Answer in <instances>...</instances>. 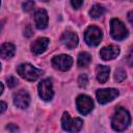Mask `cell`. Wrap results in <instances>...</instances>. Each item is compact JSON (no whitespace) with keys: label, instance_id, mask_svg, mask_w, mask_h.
<instances>
[{"label":"cell","instance_id":"obj_1","mask_svg":"<svg viewBox=\"0 0 133 133\" xmlns=\"http://www.w3.org/2000/svg\"><path fill=\"white\" fill-rule=\"evenodd\" d=\"M131 123L130 113L123 107H117L111 117V126L115 131H124L129 127Z\"/></svg>","mask_w":133,"mask_h":133},{"label":"cell","instance_id":"obj_2","mask_svg":"<svg viewBox=\"0 0 133 133\" xmlns=\"http://www.w3.org/2000/svg\"><path fill=\"white\" fill-rule=\"evenodd\" d=\"M17 72L22 78H24L28 81H35L36 79H38L44 74V72L42 70H38V69L34 68L30 63L20 64L17 68Z\"/></svg>","mask_w":133,"mask_h":133},{"label":"cell","instance_id":"obj_3","mask_svg":"<svg viewBox=\"0 0 133 133\" xmlns=\"http://www.w3.org/2000/svg\"><path fill=\"white\" fill-rule=\"evenodd\" d=\"M83 121L79 117L72 118L68 112H63L61 117V127L64 131L70 133H77L82 129Z\"/></svg>","mask_w":133,"mask_h":133},{"label":"cell","instance_id":"obj_4","mask_svg":"<svg viewBox=\"0 0 133 133\" xmlns=\"http://www.w3.org/2000/svg\"><path fill=\"white\" fill-rule=\"evenodd\" d=\"M110 34L113 39L122 41L128 36V29L118 19H111L110 21Z\"/></svg>","mask_w":133,"mask_h":133},{"label":"cell","instance_id":"obj_5","mask_svg":"<svg viewBox=\"0 0 133 133\" xmlns=\"http://www.w3.org/2000/svg\"><path fill=\"white\" fill-rule=\"evenodd\" d=\"M102 39V31L97 26H89L84 33V41L90 47H96Z\"/></svg>","mask_w":133,"mask_h":133},{"label":"cell","instance_id":"obj_6","mask_svg":"<svg viewBox=\"0 0 133 133\" xmlns=\"http://www.w3.org/2000/svg\"><path fill=\"white\" fill-rule=\"evenodd\" d=\"M73 64V58L66 54H60L52 58V65L59 71H68Z\"/></svg>","mask_w":133,"mask_h":133},{"label":"cell","instance_id":"obj_7","mask_svg":"<svg viewBox=\"0 0 133 133\" xmlns=\"http://www.w3.org/2000/svg\"><path fill=\"white\" fill-rule=\"evenodd\" d=\"M76 106H77L78 111L81 114L85 115V114H88L92 110L94 102L90 97H88L86 95H80L76 99Z\"/></svg>","mask_w":133,"mask_h":133},{"label":"cell","instance_id":"obj_8","mask_svg":"<svg viewBox=\"0 0 133 133\" xmlns=\"http://www.w3.org/2000/svg\"><path fill=\"white\" fill-rule=\"evenodd\" d=\"M38 95L44 101H50L53 98L54 91L50 79H44L38 83Z\"/></svg>","mask_w":133,"mask_h":133},{"label":"cell","instance_id":"obj_9","mask_svg":"<svg viewBox=\"0 0 133 133\" xmlns=\"http://www.w3.org/2000/svg\"><path fill=\"white\" fill-rule=\"evenodd\" d=\"M117 96H118V90L115 88H102V89H98L96 92L97 100L100 104H106L112 101Z\"/></svg>","mask_w":133,"mask_h":133},{"label":"cell","instance_id":"obj_10","mask_svg":"<svg viewBox=\"0 0 133 133\" xmlns=\"http://www.w3.org/2000/svg\"><path fill=\"white\" fill-rule=\"evenodd\" d=\"M14 103L17 107L21 109H25L28 107L30 103V96L26 90H20L14 96Z\"/></svg>","mask_w":133,"mask_h":133},{"label":"cell","instance_id":"obj_11","mask_svg":"<svg viewBox=\"0 0 133 133\" xmlns=\"http://www.w3.org/2000/svg\"><path fill=\"white\" fill-rule=\"evenodd\" d=\"M119 54V48L117 46H107L101 49L100 56L103 60H111L114 59Z\"/></svg>","mask_w":133,"mask_h":133},{"label":"cell","instance_id":"obj_12","mask_svg":"<svg viewBox=\"0 0 133 133\" xmlns=\"http://www.w3.org/2000/svg\"><path fill=\"white\" fill-rule=\"evenodd\" d=\"M35 26L38 29H45L48 26V14L45 9L39 8L34 14Z\"/></svg>","mask_w":133,"mask_h":133},{"label":"cell","instance_id":"obj_13","mask_svg":"<svg viewBox=\"0 0 133 133\" xmlns=\"http://www.w3.org/2000/svg\"><path fill=\"white\" fill-rule=\"evenodd\" d=\"M49 45V38L47 37H39L36 41H34L31 44V52L35 55H39L42 54L48 47Z\"/></svg>","mask_w":133,"mask_h":133},{"label":"cell","instance_id":"obj_14","mask_svg":"<svg viewBox=\"0 0 133 133\" xmlns=\"http://www.w3.org/2000/svg\"><path fill=\"white\" fill-rule=\"evenodd\" d=\"M61 42L66 48L74 49L78 45V36L72 31H65L61 36Z\"/></svg>","mask_w":133,"mask_h":133},{"label":"cell","instance_id":"obj_15","mask_svg":"<svg viewBox=\"0 0 133 133\" xmlns=\"http://www.w3.org/2000/svg\"><path fill=\"white\" fill-rule=\"evenodd\" d=\"M16 48L10 43H4L0 46V56L4 59H9L15 55Z\"/></svg>","mask_w":133,"mask_h":133},{"label":"cell","instance_id":"obj_16","mask_svg":"<svg viewBox=\"0 0 133 133\" xmlns=\"http://www.w3.org/2000/svg\"><path fill=\"white\" fill-rule=\"evenodd\" d=\"M96 73H97L98 81L100 83H105L108 80L110 69H109V66H106V65H98L96 69Z\"/></svg>","mask_w":133,"mask_h":133},{"label":"cell","instance_id":"obj_17","mask_svg":"<svg viewBox=\"0 0 133 133\" xmlns=\"http://www.w3.org/2000/svg\"><path fill=\"white\" fill-rule=\"evenodd\" d=\"M90 61H91V56L87 52H81L78 55V61H77V63H78L79 66H81V68L87 66Z\"/></svg>","mask_w":133,"mask_h":133},{"label":"cell","instance_id":"obj_18","mask_svg":"<svg viewBox=\"0 0 133 133\" xmlns=\"http://www.w3.org/2000/svg\"><path fill=\"white\" fill-rule=\"evenodd\" d=\"M104 14V7L100 4H95L90 10H89V16L94 19H97V18H100L102 15Z\"/></svg>","mask_w":133,"mask_h":133},{"label":"cell","instance_id":"obj_19","mask_svg":"<svg viewBox=\"0 0 133 133\" xmlns=\"http://www.w3.org/2000/svg\"><path fill=\"white\" fill-rule=\"evenodd\" d=\"M126 78V71L122 68L117 69L114 73V79L117 81V82H122L124 79Z\"/></svg>","mask_w":133,"mask_h":133},{"label":"cell","instance_id":"obj_20","mask_svg":"<svg viewBox=\"0 0 133 133\" xmlns=\"http://www.w3.org/2000/svg\"><path fill=\"white\" fill-rule=\"evenodd\" d=\"M34 5H35V4H34L33 1H26V2L23 3V8H24L25 11H30V10L33 9Z\"/></svg>","mask_w":133,"mask_h":133},{"label":"cell","instance_id":"obj_21","mask_svg":"<svg viewBox=\"0 0 133 133\" xmlns=\"http://www.w3.org/2000/svg\"><path fill=\"white\" fill-rule=\"evenodd\" d=\"M87 82H88V79H87V76H86V75L82 74V75L79 76L78 83H79V85H80L81 87H84V86L87 84Z\"/></svg>","mask_w":133,"mask_h":133},{"label":"cell","instance_id":"obj_22","mask_svg":"<svg viewBox=\"0 0 133 133\" xmlns=\"http://www.w3.org/2000/svg\"><path fill=\"white\" fill-rule=\"evenodd\" d=\"M17 84H18V80H17V78H15L14 76L7 78V85H8V87L12 88V87L17 86Z\"/></svg>","mask_w":133,"mask_h":133},{"label":"cell","instance_id":"obj_23","mask_svg":"<svg viewBox=\"0 0 133 133\" xmlns=\"http://www.w3.org/2000/svg\"><path fill=\"white\" fill-rule=\"evenodd\" d=\"M71 4H72V6L75 8V9H78V8H80V6L83 4V1H74V0H72L71 1Z\"/></svg>","mask_w":133,"mask_h":133},{"label":"cell","instance_id":"obj_24","mask_svg":"<svg viewBox=\"0 0 133 133\" xmlns=\"http://www.w3.org/2000/svg\"><path fill=\"white\" fill-rule=\"evenodd\" d=\"M6 108H7L6 103H5V102H1V101H0V114H1V113H3V112L6 110Z\"/></svg>","mask_w":133,"mask_h":133},{"label":"cell","instance_id":"obj_25","mask_svg":"<svg viewBox=\"0 0 133 133\" xmlns=\"http://www.w3.org/2000/svg\"><path fill=\"white\" fill-rule=\"evenodd\" d=\"M132 15H133V12L132 11H130L129 14H128V19H129V22L132 24L133 23V21H132Z\"/></svg>","mask_w":133,"mask_h":133},{"label":"cell","instance_id":"obj_26","mask_svg":"<svg viewBox=\"0 0 133 133\" xmlns=\"http://www.w3.org/2000/svg\"><path fill=\"white\" fill-rule=\"evenodd\" d=\"M3 89H4V86H3V84L0 82V95L3 92Z\"/></svg>","mask_w":133,"mask_h":133},{"label":"cell","instance_id":"obj_27","mask_svg":"<svg viewBox=\"0 0 133 133\" xmlns=\"http://www.w3.org/2000/svg\"><path fill=\"white\" fill-rule=\"evenodd\" d=\"M0 69H1V64H0Z\"/></svg>","mask_w":133,"mask_h":133},{"label":"cell","instance_id":"obj_28","mask_svg":"<svg viewBox=\"0 0 133 133\" xmlns=\"http://www.w3.org/2000/svg\"><path fill=\"white\" fill-rule=\"evenodd\" d=\"M0 5H1V2H0Z\"/></svg>","mask_w":133,"mask_h":133}]
</instances>
